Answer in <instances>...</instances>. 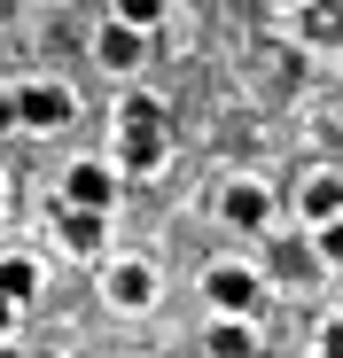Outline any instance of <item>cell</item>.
Instances as JSON below:
<instances>
[{
    "label": "cell",
    "mask_w": 343,
    "mask_h": 358,
    "mask_svg": "<svg viewBox=\"0 0 343 358\" xmlns=\"http://www.w3.org/2000/svg\"><path fill=\"white\" fill-rule=\"evenodd\" d=\"M258 296H265V280H258L250 265H234V257H218V265L203 273V304H211V312H258Z\"/></svg>",
    "instance_id": "cell-3"
},
{
    "label": "cell",
    "mask_w": 343,
    "mask_h": 358,
    "mask_svg": "<svg viewBox=\"0 0 343 358\" xmlns=\"http://www.w3.org/2000/svg\"><path fill=\"white\" fill-rule=\"evenodd\" d=\"M203 350H211V358H258V327H250V312H218V320L203 327Z\"/></svg>",
    "instance_id": "cell-8"
},
{
    "label": "cell",
    "mask_w": 343,
    "mask_h": 358,
    "mask_svg": "<svg viewBox=\"0 0 343 358\" xmlns=\"http://www.w3.org/2000/svg\"><path fill=\"white\" fill-rule=\"evenodd\" d=\"M71 117H78L71 86H55V78H31V86H16V125H24V133H63Z\"/></svg>",
    "instance_id": "cell-2"
},
{
    "label": "cell",
    "mask_w": 343,
    "mask_h": 358,
    "mask_svg": "<svg viewBox=\"0 0 343 358\" xmlns=\"http://www.w3.org/2000/svg\"><path fill=\"white\" fill-rule=\"evenodd\" d=\"M281 8H297V0H281Z\"/></svg>",
    "instance_id": "cell-18"
},
{
    "label": "cell",
    "mask_w": 343,
    "mask_h": 358,
    "mask_svg": "<svg viewBox=\"0 0 343 358\" xmlns=\"http://www.w3.org/2000/svg\"><path fill=\"white\" fill-rule=\"evenodd\" d=\"M55 234H63V250H102V234H109V210H78V203H63L55 210Z\"/></svg>",
    "instance_id": "cell-10"
},
{
    "label": "cell",
    "mask_w": 343,
    "mask_h": 358,
    "mask_svg": "<svg viewBox=\"0 0 343 358\" xmlns=\"http://www.w3.org/2000/svg\"><path fill=\"white\" fill-rule=\"evenodd\" d=\"M156 288H164V280H156L148 257H118V265L102 273V296H109L118 312H148V304H156Z\"/></svg>",
    "instance_id": "cell-5"
},
{
    "label": "cell",
    "mask_w": 343,
    "mask_h": 358,
    "mask_svg": "<svg viewBox=\"0 0 343 358\" xmlns=\"http://www.w3.org/2000/svg\"><path fill=\"white\" fill-rule=\"evenodd\" d=\"M312 250H320L328 273H343V218H320V226H312Z\"/></svg>",
    "instance_id": "cell-13"
},
{
    "label": "cell",
    "mask_w": 343,
    "mask_h": 358,
    "mask_svg": "<svg viewBox=\"0 0 343 358\" xmlns=\"http://www.w3.org/2000/svg\"><path fill=\"white\" fill-rule=\"evenodd\" d=\"M172 156V133H164V101H125L118 109V164H133V171H156Z\"/></svg>",
    "instance_id": "cell-1"
},
{
    "label": "cell",
    "mask_w": 343,
    "mask_h": 358,
    "mask_svg": "<svg viewBox=\"0 0 343 358\" xmlns=\"http://www.w3.org/2000/svg\"><path fill=\"white\" fill-rule=\"evenodd\" d=\"M16 320H24V304H16V296H0V343L16 335Z\"/></svg>",
    "instance_id": "cell-15"
},
{
    "label": "cell",
    "mask_w": 343,
    "mask_h": 358,
    "mask_svg": "<svg viewBox=\"0 0 343 358\" xmlns=\"http://www.w3.org/2000/svg\"><path fill=\"white\" fill-rule=\"evenodd\" d=\"M0 203H8V179H0Z\"/></svg>",
    "instance_id": "cell-17"
},
{
    "label": "cell",
    "mask_w": 343,
    "mask_h": 358,
    "mask_svg": "<svg viewBox=\"0 0 343 358\" xmlns=\"http://www.w3.org/2000/svg\"><path fill=\"white\" fill-rule=\"evenodd\" d=\"M63 203H78V210H118V171H109V164H71V171H63Z\"/></svg>",
    "instance_id": "cell-7"
},
{
    "label": "cell",
    "mask_w": 343,
    "mask_h": 358,
    "mask_svg": "<svg viewBox=\"0 0 343 358\" xmlns=\"http://www.w3.org/2000/svg\"><path fill=\"white\" fill-rule=\"evenodd\" d=\"M297 39L304 47H343V0H297Z\"/></svg>",
    "instance_id": "cell-9"
},
{
    "label": "cell",
    "mask_w": 343,
    "mask_h": 358,
    "mask_svg": "<svg viewBox=\"0 0 343 358\" xmlns=\"http://www.w3.org/2000/svg\"><path fill=\"white\" fill-rule=\"evenodd\" d=\"M39 280H47V273H39L31 257H0V296H16V304H31V296H39Z\"/></svg>",
    "instance_id": "cell-12"
},
{
    "label": "cell",
    "mask_w": 343,
    "mask_h": 358,
    "mask_svg": "<svg viewBox=\"0 0 343 358\" xmlns=\"http://www.w3.org/2000/svg\"><path fill=\"white\" fill-rule=\"evenodd\" d=\"M0 133H16V86H0Z\"/></svg>",
    "instance_id": "cell-16"
},
{
    "label": "cell",
    "mask_w": 343,
    "mask_h": 358,
    "mask_svg": "<svg viewBox=\"0 0 343 358\" xmlns=\"http://www.w3.org/2000/svg\"><path fill=\"white\" fill-rule=\"evenodd\" d=\"M297 210H304V226H320V218H343V171H312L304 187H297Z\"/></svg>",
    "instance_id": "cell-11"
},
{
    "label": "cell",
    "mask_w": 343,
    "mask_h": 358,
    "mask_svg": "<svg viewBox=\"0 0 343 358\" xmlns=\"http://www.w3.org/2000/svg\"><path fill=\"white\" fill-rule=\"evenodd\" d=\"M218 218L234 234H265L273 226V187H265V179H226V187H218Z\"/></svg>",
    "instance_id": "cell-4"
},
{
    "label": "cell",
    "mask_w": 343,
    "mask_h": 358,
    "mask_svg": "<svg viewBox=\"0 0 343 358\" xmlns=\"http://www.w3.org/2000/svg\"><path fill=\"white\" fill-rule=\"evenodd\" d=\"M109 16H125V24L156 31V24H164V0H109Z\"/></svg>",
    "instance_id": "cell-14"
},
{
    "label": "cell",
    "mask_w": 343,
    "mask_h": 358,
    "mask_svg": "<svg viewBox=\"0 0 343 358\" xmlns=\"http://www.w3.org/2000/svg\"><path fill=\"white\" fill-rule=\"evenodd\" d=\"M141 47H148V31H141V24H125V16H109V24L94 31V63L125 78V71H141Z\"/></svg>",
    "instance_id": "cell-6"
}]
</instances>
